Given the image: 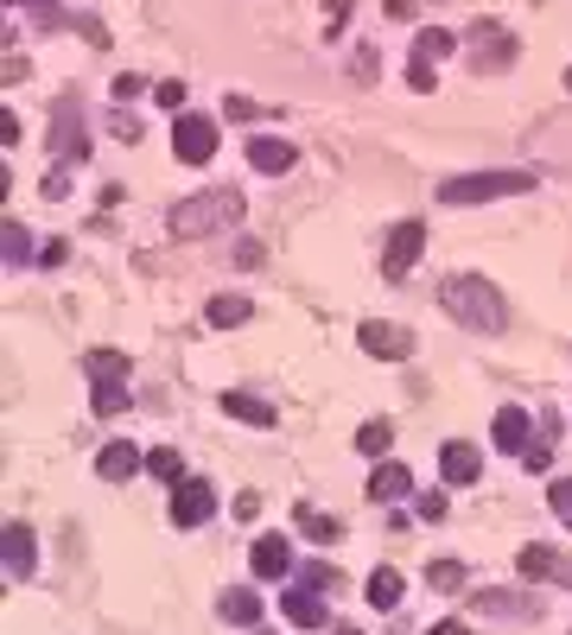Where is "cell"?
<instances>
[{"instance_id": "d6986e66", "label": "cell", "mask_w": 572, "mask_h": 635, "mask_svg": "<svg viewBox=\"0 0 572 635\" xmlns=\"http://www.w3.org/2000/svg\"><path fill=\"white\" fill-rule=\"evenodd\" d=\"M223 413H230V420H242V426H274V420H280V413L261 401V394H242V388H230V394H223Z\"/></svg>"}, {"instance_id": "83f0119b", "label": "cell", "mask_w": 572, "mask_h": 635, "mask_svg": "<svg viewBox=\"0 0 572 635\" xmlns=\"http://www.w3.org/2000/svg\"><path fill=\"white\" fill-rule=\"evenodd\" d=\"M0 254H7L13 267H20V261H39V254H32V235H27L20 223H7V235H0Z\"/></svg>"}, {"instance_id": "7402d4cb", "label": "cell", "mask_w": 572, "mask_h": 635, "mask_svg": "<svg viewBox=\"0 0 572 635\" xmlns=\"http://www.w3.org/2000/svg\"><path fill=\"white\" fill-rule=\"evenodd\" d=\"M147 477H159V483H184L191 470H184V457L172 452V445H159V452H147Z\"/></svg>"}, {"instance_id": "7bdbcfd3", "label": "cell", "mask_w": 572, "mask_h": 635, "mask_svg": "<svg viewBox=\"0 0 572 635\" xmlns=\"http://www.w3.org/2000/svg\"><path fill=\"white\" fill-rule=\"evenodd\" d=\"M389 20H414V0H389Z\"/></svg>"}, {"instance_id": "7a4b0ae2", "label": "cell", "mask_w": 572, "mask_h": 635, "mask_svg": "<svg viewBox=\"0 0 572 635\" xmlns=\"http://www.w3.org/2000/svg\"><path fill=\"white\" fill-rule=\"evenodd\" d=\"M242 223V191H198V198L172 203V216H166V229L172 235H210V229H230Z\"/></svg>"}, {"instance_id": "2e32d148", "label": "cell", "mask_w": 572, "mask_h": 635, "mask_svg": "<svg viewBox=\"0 0 572 635\" xmlns=\"http://www.w3.org/2000/svg\"><path fill=\"white\" fill-rule=\"evenodd\" d=\"M470 39H477V45H484V57H477V71H502V64H509V57H516V39H509V32H502V25H470Z\"/></svg>"}, {"instance_id": "4316f807", "label": "cell", "mask_w": 572, "mask_h": 635, "mask_svg": "<svg viewBox=\"0 0 572 635\" xmlns=\"http://www.w3.org/2000/svg\"><path fill=\"white\" fill-rule=\"evenodd\" d=\"M293 528L306 533V540H325V547L338 540V521H331V515H313V508H299V521H293Z\"/></svg>"}, {"instance_id": "74e56055", "label": "cell", "mask_w": 572, "mask_h": 635, "mask_svg": "<svg viewBox=\"0 0 572 635\" xmlns=\"http://www.w3.org/2000/svg\"><path fill=\"white\" fill-rule=\"evenodd\" d=\"M108 127H115V134H121V140H140V121H134V115H121V108H115V115H108Z\"/></svg>"}, {"instance_id": "e0dca14e", "label": "cell", "mask_w": 572, "mask_h": 635, "mask_svg": "<svg viewBox=\"0 0 572 635\" xmlns=\"http://www.w3.org/2000/svg\"><path fill=\"white\" fill-rule=\"evenodd\" d=\"M394 496H414V470H407V464H375L369 502H394Z\"/></svg>"}, {"instance_id": "484cf974", "label": "cell", "mask_w": 572, "mask_h": 635, "mask_svg": "<svg viewBox=\"0 0 572 635\" xmlns=\"http://www.w3.org/2000/svg\"><path fill=\"white\" fill-rule=\"evenodd\" d=\"M452 51H458V39H452V32H439V25L414 39V57H433V64H439V57H452Z\"/></svg>"}, {"instance_id": "ee69618b", "label": "cell", "mask_w": 572, "mask_h": 635, "mask_svg": "<svg viewBox=\"0 0 572 635\" xmlns=\"http://www.w3.org/2000/svg\"><path fill=\"white\" fill-rule=\"evenodd\" d=\"M426 635H470V629H465V623H433Z\"/></svg>"}, {"instance_id": "8fae6325", "label": "cell", "mask_w": 572, "mask_h": 635, "mask_svg": "<svg viewBox=\"0 0 572 635\" xmlns=\"http://www.w3.org/2000/svg\"><path fill=\"white\" fill-rule=\"evenodd\" d=\"M293 159H299V147H293V140H274V134H255V140H248V166H255V172H267V178L293 172Z\"/></svg>"}, {"instance_id": "ab89813d", "label": "cell", "mask_w": 572, "mask_h": 635, "mask_svg": "<svg viewBox=\"0 0 572 635\" xmlns=\"http://www.w3.org/2000/svg\"><path fill=\"white\" fill-rule=\"evenodd\" d=\"M153 96H159V108H179V102H184V83H159Z\"/></svg>"}, {"instance_id": "ffe728a7", "label": "cell", "mask_w": 572, "mask_h": 635, "mask_svg": "<svg viewBox=\"0 0 572 635\" xmlns=\"http://www.w3.org/2000/svg\"><path fill=\"white\" fill-rule=\"evenodd\" d=\"M204 318L216 330H235V325H248V318H255V305L242 299V293H216V299L204 305Z\"/></svg>"}, {"instance_id": "5bb4252c", "label": "cell", "mask_w": 572, "mask_h": 635, "mask_svg": "<svg viewBox=\"0 0 572 635\" xmlns=\"http://www.w3.org/2000/svg\"><path fill=\"white\" fill-rule=\"evenodd\" d=\"M248 565H255V579H286V572H293V547H286V533H261L255 553H248Z\"/></svg>"}, {"instance_id": "9a60e30c", "label": "cell", "mask_w": 572, "mask_h": 635, "mask_svg": "<svg viewBox=\"0 0 572 635\" xmlns=\"http://www.w3.org/2000/svg\"><path fill=\"white\" fill-rule=\"evenodd\" d=\"M216 610H223V623H235V629H261V591H248V584H235V591H223L216 597Z\"/></svg>"}, {"instance_id": "5b68a950", "label": "cell", "mask_w": 572, "mask_h": 635, "mask_svg": "<svg viewBox=\"0 0 572 635\" xmlns=\"http://www.w3.org/2000/svg\"><path fill=\"white\" fill-rule=\"evenodd\" d=\"M357 343H363V356L401 362V356H414V330H407V325H389V318H363V325H357Z\"/></svg>"}, {"instance_id": "3957f363", "label": "cell", "mask_w": 572, "mask_h": 635, "mask_svg": "<svg viewBox=\"0 0 572 635\" xmlns=\"http://www.w3.org/2000/svg\"><path fill=\"white\" fill-rule=\"evenodd\" d=\"M521 191H534V172H470V178H445L439 184V203H496V198H521Z\"/></svg>"}, {"instance_id": "f546056e", "label": "cell", "mask_w": 572, "mask_h": 635, "mask_svg": "<svg viewBox=\"0 0 572 635\" xmlns=\"http://www.w3.org/2000/svg\"><path fill=\"white\" fill-rule=\"evenodd\" d=\"M426 584H433V591H458V584H465V565H458V559H433Z\"/></svg>"}, {"instance_id": "d6a6232c", "label": "cell", "mask_w": 572, "mask_h": 635, "mask_svg": "<svg viewBox=\"0 0 572 635\" xmlns=\"http://www.w3.org/2000/svg\"><path fill=\"white\" fill-rule=\"evenodd\" d=\"M299 584H306V591H331V584H338V572H331V565H313V559H306V565H299Z\"/></svg>"}, {"instance_id": "4fadbf2b", "label": "cell", "mask_w": 572, "mask_h": 635, "mask_svg": "<svg viewBox=\"0 0 572 635\" xmlns=\"http://www.w3.org/2000/svg\"><path fill=\"white\" fill-rule=\"evenodd\" d=\"M0 559H7V572H13V579H32V572H39V547H32V528H27V521H13V528H7V540H0Z\"/></svg>"}, {"instance_id": "d590c367", "label": "cell", "mask_w": 572, "mask_h": 635, "mask_svg": "<svg viewBox=\"0 0 572 635\" xmlns=\"http://www.w3.org/2000/svg\"><path fill=\"white\" fill-rule=\"evenodd\" d=\"M235 267H248V274H255V267H261V242H235Z\"/></svg>"}, {"instance_id": "d4e9b609", "label": "cell", "mask_w": 572, "mask_h": 635, "mask_svg": "<svg viewBox=\"0 0 572 635\" xmlns=\"http://www.w3.org/2000/svg\"><path fill=\"white\" fill-rule=\"evenodd\" d=\"M89 406H96V413H103V420H108V413H128V388H121V381H96V394H89Z\"/></svg>"}, {"instance_id": "44dd1931", "label": "cell", "mask_w": 572, "mask_h": 635, "mask_svg": "<svg viewBox=\"0 0 572 635\" xmlns=\"http://www.w3.org/2000/svg\"><path fill=\"white\" fill-rule=\"evenodd\" d=\"M369 604H375V610H394V604H401V572H394V565L369 572Z\"/></svg>"}, {"instance_id": "e575fe53", "label": "cell", "mask_w": 572, "mask_h": 635, "mask_svg": "<svg viewBox=\"0 0 572 635\" xmlns=\"http://www.w3.org/2000/svg\"><path fill=\"white\" fill-rule=\"evenodd\" d=\"M223 115H230V121H255V102H248V96H230V102H223Z\"/></svg>"}, {"instance_id": "8d00e7d4", "label": "cell", "mask_w": 572, "mask_h": 635, "mask_svg": "<svg viewBox=\"0 0 572 635\" xmlns=\"http://www.w3.org/2000/svg\"><path fill=\"white\" fill-rule=\"evenodd\" d=\"M420 521H445V496L433 489V496H420Z\"/></svg>"}, {"instance_id": "30bf717a", "label": "cell", "mask_w": 572, "mask_h": 635, "mask_svg": "<svg viewBox=\"0 0 572 635\" xmlns=\"http://www.w3.org/2000/svg\"><path fill=\"white\" fill-rule=\"evenodd\" d=\"M439 477L452 483V489H470V483L484 477V457H477V445H465V438H452L439 452Z\"/></svg>"}, {"instance_id": "8992f818", "label": "cell", "mask_w": 572, "mask_h": 635, "mask_svg": "<svg viewBox=\"0 0 572 635\" xmlns=\"http://www.w3.org/2000/svg\"><path fill=\"white\" fill-rule=\"evenodd\" d=\"M172 152H179L184 166H204L210 152H216V121H210V115H179V127H172Z\"/></svg>"}, {"instance_id": "f1b7e54d", "label": "cell", "mask_w": 572, "mask_h": 635, "mask_svg": "<svg viewBox=\"0 0 572 635\" xmlns=\"http://www.w3.org/2000/svg\"><path fill=\"white\" fill-rule=\"evenodd\" d=\"M389 438H394L389 420H369V426L357 432V452H363V457H382V452H389Z\"/></svg>"}, {"instance_id": "f35d334b", "label": "cell", "mask_w": 572, "mask_h": 635, "mask_svg": "<svg viewBox=\"0 0 572 635\" xmlns=\"http://www.w3.org/2000/svg\"><path fill=\"white\" fill-rule=\"evenodd\" d=\"M64 254H71V242H45V248H39V267H64Z\"/></svg>"}, {"instance_id": "277c9868", "label": "cell", "mask_w": 572, "mask_h": 635, "mask_svg": "<svg viewBox=\"0 0 572 635\" xmlns=\"http://www.w3.org/2000/svg\"><path fill=\"white\" fill-rule=\"evenodd\" d=\"M210 515H216V489H210V477L172 483V528H204Z\"/></svg>"}, {"instance_id": "60d3db41", "label": "cell", "mask_w": 572, "mask_h": 635, "mask_svg": "<svg viewBox=\"0 0 572 635\" xmlns=\"http://www.w3.org/2000/svg\"><path fill=\"white\" fill-rule=\"evenodd\" d=\"M235 515H242V521H255V515H261V496H255V489H248V496H235Z\"/></svg>"}, {"instance_id": "603a6c76", "label": "cell", "mask_w": 572, "mask_h": 635, "mask_svg": "<svg viewBox=\"0 0 572 635\" xmlns=\"http://www.w3.org/2000/svg\"><path fill=\"white\" fill-rule=\"evenodd\" d=\"M516 572H521V579H553V572H560V559H553V547H521Z\"/></svg>"}, {"instance_id": "6da1fadb", "label": "cell", "mask_w": 572, "mask_h": 635, "mask_svg": "<svg viewBox=\"0 0 572 635\" xmlns=\"http://www.w3.org/2000/svg\"><path fill=\"white\" fill-rule=\"evenodd\" d=\"M439 305H445V318L465 325V330H484V337H502V330H509V299L477 274H452L439 286Z\"/></svg>"}, {"instance_id": "9c48e42d", "label": "cell", "mask_w": 572, "mask_h": 635, "mask_svg": "<svg viewBox=\"0 0 572 635\" xmlns=\"http://www.w3.org/2000/svg\"><path fill=\"white\" fill-rule=\"evenodd\" d=\"M274 610H280V616L293 623V629H325V623H331L325 597H318V591H306V584H293V591H286V597H280Z\"/></svg>"}, {"instance_id": "f6af8a7d", "label": "cell", "mask_w": 572, "mask_h": 635, "mask_svg": "<svg viewBox=\"0 0 572 635\" xmlns=\"http://www.w3.org/2000/svg\"><path fill=\"white\" fill-rule=\"evenodd\" d=\"M566 89H572V71H566Z\"/></svg>"}, {"instance_id": "cb8c5ba5", "label": "cell", "mask_w": 572, "mask_h": 635, "mask_svg": "<svg viewBox=\"0 0 572 635\" xmlns=\"http://www.w3.org/2000/svg\"><path fill=\"white\" fill-rule=\"evenodd\" d=\"M89 381H128V356L121 350H89Z\"/></svg>"}, {"instance_id": "b9f144b4", "label": "cell", "mask_w": 572, "mask_h": 635, "mask_svg": "<svg viewBox=\"0 0 572 635\" xmlns=\"http://www.w3.org/2000/svg\"><path fill=\"white\" fill-rule=\"evenodd\" d=\"M64 191H71V178H64V172H45V198L57 203V198H64Z\"/></svg>"}, {"instance_id": "1f68e13d", "label": "cell", "mask_w": 572, "mask_h": 635, "mask_svg": "<svg viewBox=\"0 0 572 635\" xmlns=\"http://www.w3.org/2000/svg\"><path fill=\"white\" fill-rule=\"evenodd\" d=\"M547 508H553V515H560V521L572 528V477H560L553 489H547Z\"/></svg>"}, {"instance_id": "836d02e7", "label": "cell", "mask_w": 572, "mask_h": 635, "mask_svg": "<svg viewBox=\"0 0 572 635\" xmlns=\"http://www.w3.org/2000/svg\"><path fill=\"white\" fill-rule=\"evenodd\" d=\"M477 604H484V610H496V616H509V610H528V604H516V597H509V591H484V597H477Z\"/></svg>"}, {"instance_id": "ac0fdd59", "label": "cell", "mask_w": 572, "mask_h": 635, "mask_svg": "<svg viewBox=\"0 0 572 635\" xmlns=\"http://www.w3.org/2000/svg\"><path fill=\"white\" fill-rule=\"evenodd\" d=\"M490 438H496V452H528V413L521 406H502L496 413V426H490Z\"/></svg>"}, {"instance_id": "7c38bea8", "label": "cell", "mask_w": 572, "mask_h": 635, "mask_svg": "<svg viewBox=\"0 0 572 635\" xmlns=\"http://www.w3.org/2000/svg\"><path fill=\"white\" fill-rule=\"evenodd\" d=\"M134 470H147V452H134L128 438H108L103 452H96V477H108V483H128Z\"/></svg>"}, {"instance_id": "ba28073f", "label": "cell", "mask_w": 572, "mask_h": 635, "mask_svg": "<svg viewBox=\"0 0 572 635\" xmlns=\"http://www.w3.org/2000/svg\"><path fill=\"white\" fill-rule=\"evenodd\" d=\"M420 248H426V223H401V229L389 235L382 274H389V279H407V274H414V261H420Z\"/></svg>"}, {"instance_id": "52a82bcc", "label": "cell", "mask_w": 572, "mask_h": 635, "mask_svg": "<svg viewBox=\"0 0 572 635\" xmlns=\"http://www.w3.org/2000/svg\"><path fill=\"white\" fill-rule=\"evenodd\" d=\"M52 152H64V166L89 159V134H83V108H77V102H57V115H52Z\"/></svg>"}, {"instance_id": "4dcf8cb0", "label": "cell", "mask_w": 572, "mask_h": 635, "mask_svg": "<svg viewBox=\"0 0 572 635\" xmlns=\"http://www.w3.org/2000/svg\"><path fill=\"white\" fill-rule=\"evenodd\" d=\"M407 83H414L420 96H433V89H439V71H433V57H407Z\"/></svg>"}]
</instances>
